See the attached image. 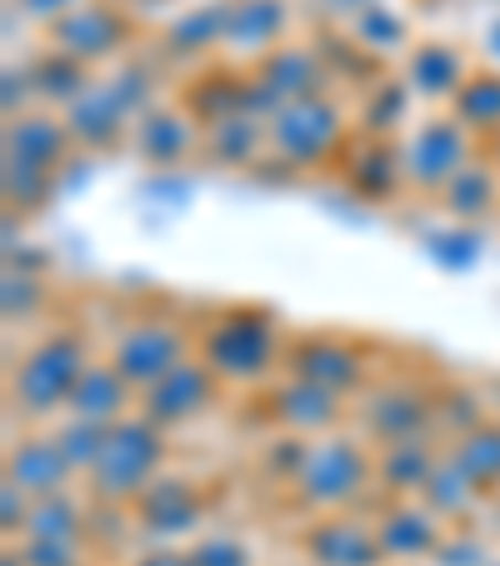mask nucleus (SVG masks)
Returning <instances> with one entry per match:
<instances>
[{
	"instance_id": "2",
	"label": "nucleus",
	"mask_w": 500,
	"mask_h": 566,
	"mask_svg": "<svg viewBox=\"0 0 500 566\" xmlns=\"http://www.w3.org/2000/svg\"><path fill=\"white\" fill-rule=\"evenodd\" d=\"M91 342L81 326H45L31 346L11 361L6 376V401H11V417L31 421V427H55L65 417L75 396V381L86 376Z\"/></svg>"
},
{
	"instance_id": "1",
	"label": "nucleus",
	"mask_w": 500,
	"mask_h": 566,
	"mask_svg": "<svg viewBox=\"0 0 500 566\" xmlns=\"http://www.w3.org/2000/svg\"><path fill=\"white\" fill-rule=\"evenodd\" d=\"M290 336L280 332V321L266 306H221L205 321H195V356L221 376L225 391H251V386H270L286 366Z\"/></svg>"
},
{
	"instance_id": "3",
	"label": "nucleus",
	"mask_w": 500,
	"mask_h": 566,
	"mask_svg": "<svg viewBox=\"0 0 500 566\" xmlns=\"http://www.w3.org/2000/svg\"><path fill=\"white\" fill-rule=\"evenodd\" d=\"M75 156V140L65 130L61 111H25L6 120L0 136V160H6V206L11 211H41L61 186L65 160Z\"/></svg>"
},
{
	"instance_id": "39",
	"label": "nucleus",
	"mask_w": 500,
	"mask_h": 566,
	"mask_svg": "<svg viewBox=\"0 0 500 566\" xmlns=\"http://www.w3.org/2000/svg\"><path fill=\"white\" fill-rule=\"evenodd\" d=\"M25 566H86L81 542H51V536H21L15 542Z\"/></svg>"
},
{
	"instance_id": "29",
	"label": "nucleus",
	"mask_w": 500,
	"mask_h": 566,
	"mask_svg": "<svg viewBox=\"0 0 500 566\" xmlns=\"http://www.w3.org/2000/svg\"><path fill=\"white\" fill-rule=\"evenodd\" d=\"M256 160H266V120L260 116H231L201 130V166L245 171Z\"/></svg>"
},
{
	"instance_id": "38",
	"label": "nucleus",
	"mask_w": 500,
	"mask_h": 566,
	"mask_svg": "<svg viewBox=\"0 0 500 566\" xmlns=\"http://www.w3.org/2000/svg\"><path fill=\"white\" fill-rule=\"evenodd\" d=\"M185 552H191L195 566H256V552L235 532H201Z\"/></svg>"
},
{
	"instance_id": "12",
	"label": "nucleus",
	"mask_w": 500,
	"mask_h": 566,
	"mask_svg": "<svg viewBox=\"0 0 500 566\" xmlns=\"http://www.w3.org/2000/svg\"><path fill=\"white\" fill-rule=\"evenodd\" d=\"M245 86H251V116L270 120L280 106H290V101L330 91V71H326V55H320L316 41H286L260 65L245 71Z\"/></svg>"
},
{
	"instance_id": "43",
	"label": "nucleus",
	"mask_w": 500,
	"mask_h": 566,
	"mask_svg": "<svg viewBox=\"0 0 500 566\" xmlns=\"http://www.w3.org/2000/svg\"><path fill=\"white\" fill-rule=\"evenodd\" d=\"M480 65H490V71H500V11L490 15L486 25H480Z\"/></svg>"
},
{
	"instance_id": "13",
	"label": "nucleus",
	"mask_w": 500,
	"mask_h": 566,
	"mask_svg": "<svg viewBox=\"0 0 500 566\" xmlns=\"http://www.w3.org/2000/svg\"><path fill=\"white\" fill-rule=\"evenodd\" d=\"M280 376L320 386V391H336L351 401V396H361L365 386H371V361H365V352L351 342V336L310 332V336H290Z\"/></svg>"
},
{
	"instance_id": "14",
	"label": "nucleus",
	"mask_w": 500,
	"mask_h": 566,
	"mask_svg": "<svg viewBox=\"0 0 500 566\" xmlns=\"http://www.w3.org/2000/svg\"><path fill=\"white\" fill-rule=\"evenodd\" d=\"M355 431H361L371 447L436 437V391H426V386H415V381L365 386L361 407H355Z\"/></svg>"
},
{
	"instance_id": "36",
	"label": "nucleus",
	"mask_w": 500,
	"mask_h": 566,
	"mask_svg": "<svg viewBox=\"0 0 500 566\" xmlns=\"http://www.w3.org/2000/svg\"><path fill=\"white\" fill-rule=\"evenodd\" d=\"M51 431H55V441H61L65 461L75 467V476L86 481V471L96 467L100 447H106V431H110V427H96V421H81V417H61Z\"/></svg>"
},
{
	"instance_id": "35",
	"label": "nucleus",
	"mask_w": 500,
	"mask_h": 566,
	"mask_svg": "<svg viewBox=\"0 0 500 566\" xmlns=\"http://www.w3.org/2000/svg\"><path fill=\"white\" fill-rule=\"evenodd\" d=\"M421 502H426L430 512L440 516V522H460V516H470L480 502H486V496H480L476 486H470V481L460 476L456 467H450V461H440L436 476H430L426 492H421Z\"/></svg>"
},
{
	"instance_id": "37",
	"label": "nucleus",
	"mask_w": 500,
	"mask_h": 566,
	"mask_svg": "<svg viewBox=\"0 0 500 566\" xmlns=\"http://www.w3.org/2000/svg\"><path fill=\"white\" fill-rule=\"evenodd\" d=\"M0 301H6V321H11V326L21 321L25 326V321L41 316V306L51 301V291H45L41 276H31L25 266H15L11 261V266H6V291H0Z\"/></svg>"
},
{
	"instance_id": "19",
	"label": "nucleus",
	"mask_w": 500,
	"mask_h": 566,
	"mask_svg": "<svg viewBox=\"0 0 500 566\" xmlns=\"http://www.w3.org/2000/svg\"><path fill=\"white\" fill-rule=\"evenodd\" d=\"M336 176L341 186L365 206H381V201H395L405 191V171H401V146L395 140H381V136H361L355 130L351 146L341 150L336 160Z\"/></svg>"
},
{
	"instance_id": "15",
	"label": "nucleus",
	"mask_w": 500,
	"mask_h": 566,
	"mask_svg": "<svg viewBox=\"0 0 500 566\" xmlns=\"http://www.w3.org/2000/svg\"><path fill=\"white\" fill-rule=\"evenodd\" d=\"M221 376L211 371V366L201 361V356H191V361H181L175 371H166L156 386H146L140 391V417L156 421L160 431H175V427H191V421L211 417L215 401H221Z\"/></svg>"
},
{
	"instance_id": "11",
	"label": "nucleus",
	"mask_w": 500,
	"mask_h": 566,
	"mask_svg": "<svg viewBox=\"0 0 500 566\" xmlns=\"http://www.w3.org/2000/svg\"><path fill=\"white\" fill-rule=\"evenodd\" d=\"M126 512H130V532L146 536L150 546H181L185 536H201L205 516H211V496H205V486L195 476L160 471Z\"/></svg>"
},
{
	"instance_id": "33",
	"label": "nucleus",
	"mask_w": 500,
	"mask_h": 566,
	"mask_svg": "<svg viewBox=\"0 0 500 566\" xmlns=\"http://www.w3.org/2000/svg\"><path fill=\"white\" fill-rule=\"evenodd\" d=\"M25 71H31V86H35V101H41V111H65L81 101V91L96 81V71H86V65H75L71 55L51 51V45H41V51L25 61Z\"/></svg>"
},
{
	"instance_id": "10",
	"label": "nucleus",
	"mask_w": 500,
	"mask_h": 566,
	"mask_svg": "<svg viewBox=\"0 0 500 566\" xmlns=\"http://www.w3.org/2000/svg\"><path fill=\"white\" fill-rule=\"evenodd\" d=\"M45 45L61 55H71L86 71H110V65L130 61V41H136V15L126 0H86L65 11L55 25H45Z\"/></svg>"
},
{
	"instance_id": "23",
	"label": "nucleus",
	"mask_w": 500,
	"mask_h": 566,
	"mask_svg": "<svg viewBox=\"0 0 500 566\" xmlns=\"http://www.w3.org/2000/svg\"><path fill=\"white\" fill-rule=\"evenodd\" d=\"M300 552L310 556V566H381V536H375V522L355 512H330L316 516L300 536Z\"/></svg>"
},
{
	"instance_id": "44",
	"label": "nucleus",
	"mask_w": 500,
	"mask_h": 566,
	"mask_svg": "<svg viewBox=\"0 0 500 566\" xmlns=\"http://www.w3.org/2000/svg\"><path fill=\"white\" fill-rule=\"evenodd\" d=\"M136 566H195L191 552H181V546H150V552L136 556Z\"/></svg>"
},
{
	"instance_id": "20",
	"label": "nucleus",
	"mask_w": 500,
	"mask_h": 566,
	"mask_svg": "<svg viewBox=\"0 0 500 566\" xmlns=\"http://www.w3.org/2000/svg\"><path fill=\"white\" fill-rule=\"evenodd\" d=\"M266 417L276 421L286 437H300V441H316V437H330V431L345 421V396L336 391H320V386H306V381H280L266 386Z\"/></svg>"
},
{
	"instance_id": "22",
	"label": "nucleus",
	"mask_w": 500,
	"mask_h": 566,
	"mask_svg": "<svg viewBox=\"0 0 500 566\" xmlns=\"http://www.w3.org/2000/svg\"><path fill=\"white\" fill-rule=\"evenodd\" d=\"M225 11L231 0H195V6H181L171 21L160 25L156 51L171 65H215L225 45Z\"/></svg>"
},
{
	"instance_id": "32",
	"label": "nucleus",
	"mask_w": 500,
	"mask_h": 566,
	"mask_svg": "<svg viewBox=\"0 0 500 566\" xmlns=\"http://www.w3.org/2000/svg\"><path fill=\"white\" fill-rule=\"evenodd\" d=\"M446 461L486 496V502L500 496V421H480L476 431L446 441Z\"/></svg>"
},
{
	"instance_id": "27",
	"label": "nucleus",
	"mask_w": 500,
	"mask_h": 566,
	"mask_svg": "<svg viewBox=\"0 0 500 566\" xmlns=\"http://www.w3.org/2000/svg\"><path fill=\"white\" fill-rule=\"evenodd\" d=\"M436 206L450 216L456 226H480L490 221V216L500 211V171H496V160L480 150L476 160H470L466 171L456 176V181L446 186V191L436 196Z\"/></svg>"
},
{
	"instance_id": "26",
	"label": "nucleus",
	"mask_w": 500,
	"mask_h": 566,
	"mask_svg": "<svg viewBox=\"0 0 500 566\" xmlns=\"http://www.w3.org/2000/svg\"><path fill=\"white\" fill-rule=\"evenodd\" d=\"M136 407H140L136 386H130L106 356H96V361L86 366V376L75 381V396H71V407H65V417L96 421V427H116V421H126Z\"/></svg>"
},
{
	"instance_id": "46",
	"label": "nucleus",
	"mask_w": 500,
	"mask_h": 566,
	"mask_svg": "<svg viewBox=\"0 0 500 566\" xmlns=\"http://www.w3.org/2000/svg\"><path fill=\"white\" fill-rule=\"evenodd\" d=\"M490 6H496V11H500V0H490Z\"/></svg>"
},
{
	"instance_id": "9",
	"label": "nucleus",
	"mask_w": 500,
	"mask_h": 566,
	"mask_svg": "<svg viewBox=\"0 0 500 566\" xmlns=\"http://www.w3.org/2000/svg\"><path fill=\"white\" fill-rule=\"evenodd\" d=\"M401 171H405V191L415 196H440L470 160L480 156L476 136L460 126L450 111H430V116H415V126L401 140Z\"/></svg>"
},
{
	"instance_id": "25",
	"label": "nucleus",
	"mask_w": 500,
	"mask_h": 566,
	"mask_svg": "<svg viewBox=\"0 0 500 566\" xmlns=\"http://www.w3.org/2000/svg\"><path fill=\"white\" fill-rule=\"evenodd\" d=\"M446 461L440 437H411L375 447V492L381 496H421L426 481L436 476V467Z\"/></svg>"
},
{
	"instance_id": "18",
	"label": "nucleus",
	"mask_w": 500,
	"mask_h": 566,
	"mask_svg": "<svg viewBox=\"0 0 500 566\" xmlns=\"http://www.w3.org/2000/svg\"><path fill=\"white\" fill-rule=\"evenodd\" d=\"M290 0H231V11H225V45H221V61L225 65H260L276 45H286L290 35Z\"/></svg>"
},
{
	"instance_id": "8",
	"label": "nucleus",
	"mask_w": 500,
	"mask_h": 566,
	"mask_svg": "<svg viewBox=\"0 0 500 566\" xmlns=\"http://www.w3.org/2000/svg\"><path fill=\"white\" fill-rule=\"evenodd\" d=\"M195 356V326L171 311H140V316L120 321V332L110 336L106 361L136 386V396L146 386H156L166 371H175L181 361Z\"/></svg>"
},
{
	"instance_id": "4",
	"label": "nucleus",
	"mask_w": 500,
	"mask_h": 566,
	"mask_svg": "<svg viewBox=\"0 0 500 566\" xmlns=\"http://www.w3.org/2000/svg\"><path fill=\"white\" fill-rule=\"evenodd\" d=\"M306 512L330 516L351 512L375 492V447L361 431H330V437L306 441L296 476L286 481Z\"/></svg>"
},
{
	"instance_id": "24",
	"label": "nucleus",
	"mask_w": 500,
	"mask_h": 566,
	"mask_svg": "<svg viewBox=\"0 0 500 566\" xmlns=\"http://www.w3.org/2000/svg\"><path fill=\"white\" fill-rule=\"evenodd\" d=\"M6 481L41 502V496L71 492L81 476H75V467L65 461L55 431H25V437H15L11 451H6Z\"/></svg>"
},
{
	"instance_id": "45",
	"label": "nucleus",
	"mask_w": 500,
	"mask_h": 566,
	"mask_svg": "<svg viewBox=\"0 0 500 566\" xmlns=\"http://www.w3.org/2000/svg\"><path fill=\"white\" fill-rule=\"evenodd\" d=\"M486 156L496 160V171H500V140H496V146H486Z\"/></svg>"
},
{
	"instance_id": "17",
	"label": "nucleus",
	"mask_w": 500,
	"mask_h": 566,
	"mask_svg": "<svg viewBox=\"0 0 500 566\" xmlns=\"http://www.w3.org/2000/svg\"><path fill=\"white\" fill-rule=\"evenodd\" d=\"M470 71H476V61L466 55V45L440 41V35L415 41L411 51L395 61V75L405 81V91H411L421 106H430V111H446L450 101H456V91L466 86Z\"/></svg>"
},
{
	"instance_id": "30",
	"label": "nucleus",
	"mask_w": 500,
	"mask_h": 566,
	"mask_svg": "<svg viewBox=\"0 0 500 566\" xmlns=\"http://www.w3.org/2000/svg\"><path fill=\"white\" fill-rule=\"evenodd\" d=\"M345 35H351L361 51H371L375 61H401L405 51L415 45V31H411V15L395 6V0H371L361 15H355L351 25H345Z\"/></svg>"
},
{
	"instance_id": "31",
	"label": "nucleus",
	"mask_w": 500,
	"mask_h": 566,
	"mask_svg": "<svg viewBox=\"0 0 500 566\" xmlns=\"http://www.w3.org/2000/svg\"><path fill=\"white\" fill-rule=\"evenodd\" d=\"M446 111L470 130V136H476V146H496L500 140V71L476 65Z\"/></svg>"
},
{
	"instance_id": "7",
	"label": "nucleus",
	"mask_w": 500,
	"mask_h": 566,
	"mask_svg": "<svg viewBox=\"0 0 500 566\" xmlns=\"http://www.w3.org/2000/svg\"><path fill=\"white\" fill-rule=\"evenodd\" d=\"M171 431H160L156 421H146L140 411H130L126 421L106 431V447H100L96 467L86 471V496L100 506H120L126 512L150 481L166 471V457H171Z\"/></svg>"
},
{
	"instance_id": "34",
	"label": "nucleus",
	"mask_w": 500,
	"mask_h": 566,
	"mask_svg": "<svg viewBox=\"0 0 500 566\" xmlns=\"http://www.w3.org/2000/svg\"><path fill=\"white\" fill-rule=\"evenodd\" d=\"M86 502L75 492H55V496H41L31 506V522H25V536H51V542H86Z\"/></svg>"
},
{
	"instance_id": "41",
	"label": "nucleus",
	"mask_w": 500,
	"mask_h": 566,
	"mask_svg": "<svg viewBox=\"0 0 500 566\" xmlns=\"http://www.w3.org/2000/svg\"><path fill=\"white\" fill-rule=\"evenodd\" d=\"M75 6H86V0H11V11H21L31 25H55L65 11H75Z\"/></svg>"
},
{
	"instance_id": "40",
	"label": "nucleus",
	"mask_w": 500,
	"mask_h": 566,
	"mask_svg": "<svg viewBox=\"0 0 500 566\" xmlns=\"http://www.w3.org/2000/svg\"><path fill=\"white\" fill-rule=\"evenodd\" d=\"M31 506H35V496H25L21 486H11V481H0V532H6V542H21L25 536Z\"/></svg>"
},
{
	"instance_id": "5",
	"label": "nucleus",
	"mask_w": 500,
	"mask_h": 566,
	"mask_svg": "<svg viewBox=\"0 0 500 566\" xmlns=\"http://www.w3.org/2000/svg\"><path fill=\"white\" fill-rule=\"evenodd\" d=\"M156 91H150V71L130 55V61L110 65L81 91L75 106H65V130H71L75 150H116L130 146V130H136L140 111L156 106Z\"/></svg>"
},
{
	"instance_id": "21",
	"label": "nucleus",
	"mask_w": 500,
	"mask_h": 566,
	"mask_svg": "<svg viewBox=\"0 0 500 566\" xmlns=\"http://www.w3.org/2000/svg\"><path fill=\"white\" fill-rule=\"evenodd\" d=\"M371 522L375 536H381L385 562H421V556L430 562L440 552V542H446V522L421 496H385Z\"/></svg>"
},
{
	"instance_id": "6",
	"label": "nucleus",
	"mask_w": 500,
	"mask_h": 566,
	"mask_svg": "<svg viewBox=\"0 0 500 566\" xmlns=\"http://www.w3.org/2000/svg\"><path fill=\"white\" fill-rule=\"evenodd\" d=\"M351 136L355 116L345 111V101L336 91H320V96L290 101L266 120V160L286 171H320L341 160Z\"/></svg>"
},
{
	"instance_id": "28",
	"label": "nucleus",
	"mask_w": 500,
	"mask_h": 566,
	"mask_svg": "<svg viewBox=\"0 0 500 566\" xmlns=\"http://www.w3.org/2000/svg\"><path fill=\"white\" fill-rule=\"evenodd\" d=\"M415 106L421 101L405 91L401 75H381L375 86L361 91V101H355V130L361 136H381V140H401L405 130L415 126Z\"/></svg>"
},
{
	"instance_id": "16",
	"label": "nucleus",
	"mask_w": 500,
	"mask_h": 566,
	"mask_svg": "<svg viewBox=\"0 0 500 566\" xmlns=\"http://www.w3.org/2000/svg\"><path fill=\"white\" fill-rule=\"evenodd\" d=\"M130 156L150 171H181L201 160V120L181 106V101H156L140 111L136 130H130Z\"/></svg>"
},
{
	"instance_id": "42",
	"label": "nucleus",
	"mask_w": 500,
	"mask_h": 566,
	"mask_svg": "<svg viewBox=\"0 0 500 566\" xmlns=\"http://www.w3.org/2000/svg\"><path fill=\"white\" fill-rule=\"evenodd\" d=\"M320 15H326V25H336V31H345V25L355 21V15L371 6V0H316Z\"/></svg>"
}]
</instances>
